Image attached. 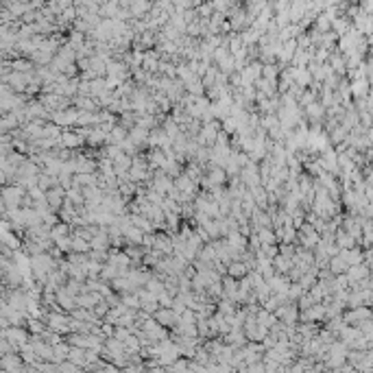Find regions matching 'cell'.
Segmentation results:
<instances>
[{
  "mask_svg": "<svg viewBox=\"0 0 373 373\" xmlns=\"http://www.w3.org/2000/svg\"><path fill=\"white\" fill-rule=\"evenodd\" d=\"M273 266L277 273H288L293 269V258H286V255H275L273 258Z\"/></svg>",
  "mask_w": 373,
  "mask_h": 373,
  "instance_id": "obj_26",
  "label": "cell"
},
{
  "mask_svg": "<svg viewBox=\"0 0 373 373\" xmlns=\"http://www.w3.org/2000/svg\"><path fill=\"white\" fill-rule=\"evenodd\" d=\"M144 234H147V231L140 229V227L133 225V223L127 227V229H124V238H127V242H131V245H142Z\"/></svg>",
  "mask_w": 373,
  "mask_h": 373,
  "instance_id": "obj_18",
  "label": "cell"
},
{
  "mask_svg": "<svg viewBox=\"0 0 373 373\" xmlns=\"http://www.w3.org/2000/svg\"><path fill=\"white\" fill-rule=\"evenodd\" d=\"M264 75H266V79H269L271 83H275V75H277V70H275V68H264Z\"/></svg>",
  "mask_w": 373,
  "mask_h": 373,
  "instance_id": "obj_34",
  "label": "cell"
},
{
  "mask_svg": "<svg viewBox=\"0 0 373 373\" xmlns=\"http://www.w3.org/2000/svg\"><path fill=\"white\" fill-rule=\"evenodd\" d=\"M2 336L4 338H9V341L13 343V347H16V353L20 351V347L22 345H26V338H28V334L24 332V329L20 325H13V327H2Z\"/></svg>",
  "mask_w": 373,
  "mask_h": 373,
  "instance_id": "obj_3",
  "label": "cell"
},
{
  "mask_svg": "<svg viewBox=\"0 0 373 373\" xmlns=\"http://www.w3.org/2000/svg\"><path fill=\"white\" fill-rule=\"evenodd\" d=\"M199 260H203V262H207V264H214V260H219L214 242H210V245L201 247V251H199Z\"/></svg>",
  "mask_w": 373,
  "mask_h": 373,
  "instance_id": "obj_21",
  "label": "cell"
},
{
  "mask_svg": "<svg viewBox=\"0 0 373 373\" xmlns=\"http://www.w3.org/2000/svg\"><path fill=\"white\" fill-rule=\"evenodd\" d=\"M299 238H301V242L306 247H314V242H317V234H314L312 227H303V231L299 234Z\"/></svg>",
  "mask_w": 373,
  "mask_h": 373,
  "instance_id": "obj_28",
  "label": "cell"
},
{
  "mask_svg": "<svg viewBox=\"0 0 373 373\" xmlns=\"http://www.w3.org/2000/svg\"><path fill=\"white\" fill-rule=\"evenodd\" d=\"M149 135H151V129L147 127H140V124H135L133 129H129V138L133 140L138 147H144V144H149Z\"/></svg>",
  "mask_w": 373,
  "mask_h": 373,
  "instance_id": "obj_15",
  "label": "cell"
},
{
  "mask_svg": "<svg viewBox=\"0 0 373 373\" xmlns=\"http://www.w3.org/2000/svg\"><path fill=\"white\" fill-rule=\"evenodd\" d=\"M109 306H111V303L107 301V299H103V301H99V303H96V306H94V314H96V317H105V314H107L109 312Z\"/></svg>",
  "mask_w": 373,
  "mask_h": 373,
  "instance_id": "obj_32",
  "label": "cell"
},
{
  "mask_svg": "<svg viewBox=\"0 0 373 373\" xmlns=\"http://www.w3.org/2000/svg\"><path fill=\"white\" fill-rule=\"evenodd\" d=\"M223 286H225V297L236 301V299H238V279L227 275V277H223Z\"/></svg>",
  "mask_w": 373,
  "mask_h": 373,
  "instance_id": "obj_20",
  "label": "cell"
},
{
  "mask_svg": "<svg viewBox=\"0 0 373 373\" xmlns=\"http://www.w3.org/2000/svg\"><path fill=\"white\" fill-rule=\"evenodd\" d=\"M221 123H216V120H210V123H203L201 131H199V138L197 142L199 144H205V147H214L216 144V138H219L221 133Z\"/></svg>",
  "mask_w": 373,
  "mask_h": 373,
  "instance_id": "obj_1",
  "label": "cell"
},
{
  "mask_svg": "<svg viewBox=\"0 0 373 373\" xmlns=\"http://www.w3.org/2000/svg\"><path fill=\"white\" fill-rule=\"evenodd\" d=\"M275 295H282V297H288V288H290V282L286 277H279V273H275L271 279H266Z\"/></svg>",
  "mask_w": 373,
  "mask_h": 373,
  "instance_id": "obj_11",
  "label": "cell"
},
{
  "mask_svg": "<svg viewBox=\"0 0 373 373\" xmlns=\"http://www.w3.org/2000/svg\"><path fill=\"white\" fill-rule=\"evenodd\" d=\"M75 105L79 109H88V111H99V107H100L94 96H81V94L75 99Z\"/></svg>",
  "mask_w": 373,
  "mask_h": 373,
  "instance_id": "obj_19",
  "label": "cell"
},
{
  "mask_svg": "<svg viewBox=\"0 0 373 373\" xmlns=\"http://www.w3.org/2000/svg\"><path fill=\"white\" fill-rule=\"evenodd\" d=\"M55 245L59 247L64 253H68V251H72V236H70V234H68V236H61V238L55 240Z\"/></svg>",
  "mask_w": 373,
  "mask_h": 373,
  "instance_id": "obj_30",
  "label": "cell"
},
{
  "mask_svg": "<svg viewBox=\"0 0 373 373\" xmlns=\"http://www.w3.org/2000/svg\"><path fill=\"white\" fill-rule=\"evenodd\" d=\"M207 177H210V181L214 183V186H223V183L227 181V171L223 166H216V164H212L210 171H207Z\"/></svg>",
  "mask_w": 373,
  "mask_h": 373,
  "instance_id": "obj_17",
  "label": "cell"
},
{
  "mask_svg": "<svg viewBox=\"0 0 373 373\" xmlns=\"http://www.w3.org/2000/svg\"><path fill=\"white\" fill-rule=\"evenodd\" d=\"M288 295H290V297H299V295H301V284L290 286V288H288Z\"/></svg>",
  "mask_w": 373,
  "mask_h": 373,
  "instance_id": "obj_36",
  "label": "cell"
},
{
  "mask_svg": "<svg viewBox=\"0 0 373 373\" xmlns=\"http://www.w3.org/2000/svg\"><path fill=\"white\" fill-rule=\"evenodd\" d=\"M18 124H20V118H18V116L13 114V111H9V114H4L0 129H2V133H9L11 129H18Z\"/></svg>",
  "mask_w": 373,
  "mask_h": 373,
  "instance_id": "obj_25",
  "label": "cell"
},
{
  "mask_svg": "<svg viewBox=\"0 0 373 373\" xmlns=\"http://www.w3.org/2000/svg\"><path fill=\"white\" fill-rule=\"evenodd\" d=\"M221 124H223V131L231 135V133H238V127H240V120H238V118H234V116H229V118L221 120Z\"/></svg>",
  "mask_w": 373,
  "mask_h": 373,
  "instance_id": "obj_27",
  "label": "cell"
},
{
  "mask_svg": "<svg viewBox=\"0 0 373 373\" xmlns=\"http://www.w3.org/2000/svg\"><path fill=\"white\" fill-rule=\"evenodd\" d=\"M214 72H207L205 75V79H203V85H205V88H212V85H214Z\"/></svg>",
  "mask_w": 373,
  "mask_h": 373,
  "instance_id": "obj_35",
  "label": "cell"
},
{
  "mask_svg": "<svg viewBox=\"0 0 373 373\" xmlns=\"http://www.w3.org/2000/svg\"><path fill=\"white\" fill-rule=\"evenodd\" d=\"M312 99H314L312 94H306V96H301V103L303 105H310V103H312Z\"/></svg>",
  "mask_w": 373,
  "mask_h": 373,
  "instance_id": "obj_38",
  "label": "cell"
},
{
  "mask_svg": "<svg viewBox=\"0 0 373 373\" xmlns=\"http://www.w3.org/2000/svg\"><path fill=\"white\" fill-rule=\"evenodd\" d=\"M26 188L16 183V186H4L2 190V199H4V207H22V197L26 195Z\"/></svg>",
  "mask_w": 373,
  "mask_h": 373,
  "instance_id": "obj_2",
  "label": "cell"
},
{
  "mask_svg": "<svg viewBox=\"0 0 373 373\" xmlns=\"http://www.w3.org/2000/svg\"><path fill=\"white\" fill-rule=\"evenodd\" d=\"M310 282H312V275H306V277H301V284H303V286L310 284Z\"/></svg>",
  "mask_w": 373,
  "mask_h": 373,
  "instance_id": "obj_40",
  "label": "cell"
},
{
  "mask_svg": "<svg viewBox=\"0 0 373 373\" xmlns=\"http://www.w3.org/2000/svg\"><path fill=\"white\" fill-rule=\"evenodd\" d=\"M72 251H76V253H90L92 251V245L90 240H85L83 236H72Z\"/></svg>",
  "mask_w": 373,
  "mask_h": 373,
  "instance_id": "obj_24",
  "label": "cell"
},
{
  "mask_svg": "<svg viewBox=\"0 0 373 373\" xmlns=\"http://www.w3.org/2000/svg\"><path fill=\"white\" fill-rule=\"evenodd\" d=\"M227 242H229L236 251H240V253H242V251H245V247H247V236L242 234V231H234V234L227 236Z\"/></svg>",
  "mask_w": 373,
  "mask_h": 373,
  "instance_id": "obj_23",
  "label": "cell"
},
{
  "mask_svg": "<svg viewBox=\"0 0 373 373\" xmlns=\"http://www.w3.org/2000/svg\"><path fill=\"white\" fill-rule=\"evenodd\" d=\"M85 142H88V140H85L79 131H64V133H61V147H66V149L83 147Z\"/></svg>",
  "mask_w": 373,
  "mask_h": 373,
  "instance_id": "obj_10",
  "label": "cell"
},
{
  "mask_svg": "<svg viewBox=\"0 0 373 373\" xmlns=\"http://www.w3.org/2000/svg\"><path fill=\"white\" fill-rule=\"evenodd\" d=\"M147 159H149V166H151V171H155V168H164V166H166L168 155H166V151H164V149L151 147V151H149Z\"/></svg>",
  "mask_w": 373,
  "mask_h": 373,
  "instance_id": "obj_7",
  "label": "cell"
},
{
  "mask_svg": "<svg viewBox=\"0 0 373 373\" xmlns=\"http://www.w3.org/2000/svg\"><path fill=\"white\" fill-rule=\"evenodd\" d=\"M76 118H79V111H72V109H57L55 114H52V123H57L59 127L76 124Z\"/></svg>",
  "mask_w": 373,
  "mask_h": 373,
  "instance_id": "obj_6",
  "label": "cell"
},
{
  "mask_svg": "<svg viewBox=\"0 0 373 373\" xmlns=\"http://www.w3.org/2000/svg\"><path fill=\"white\" fill-rule=\"evenodd\" d=\"M57 303L66 310V312H72L79 303H76V295H72L68 288H59L57 290Z\"/></svg>",
  "mask_w": 373,
  "mask_h": 373,
  "instance_id": "obj_9",
  "label": "cell"
},
{
  "mask_svg": "<svg viewBox=\"0 0 373 373\" xmlns=\"http://www.w3.org/2000/svg\"><path fill=\"white\" fill-rule=\"evenodd\" d=\"M147 68H149V70H155V68H157V61H155V57H149V59H147Z\"/></svg>",
  "mask_w": 373,
  "mask_h": 373,
  "instance_id": "obj_37",
  "label": "cell"
},
{
  "mask_svg": "<svg viewBox=\"0 0 373 373\" xmlns=\"http://www.w3.org/2000/svg\"><path fill=\"white\" fill-rule=\"evenodd\" d=\"M75 168H76V173H94L96 171V166L99 164L94 162V159L90 157V155H75Z\"/></svg>",
  "mask_w": 373,
  "mask_h": 373,
  "instance_id": "obj_12",
  "label": "cell"
},
{
  "mask_svg": "<svg viewBox=\"0 0 373 373\" xmlns=\"http://www.w3.org/2000/svg\"><path fill=\"white\" fill-rule=\"evenodd\" d=\"M155 319H157L164 327H177V323L181 321V314L175 312V308H159L157 312H155Z\"/></svg>",
  "mask_w": 373,
  "mask_h": 373,
  "instance_id": "obj_5",
  "label": "cell"
},
{
  "mask_svg": "<svg viewBox=\"0 0 373 373\" xmlns=\"http://www.w3.org/2000/svg\"><path fill=\"white\" fill-rule=\"evenodd\" d=\"M159 303H162V308H173L175 299H173V295L166 290V293H162V295H159Z\"/></svg>",
  "mask_w": 373,
  "mask_h": 373,
  "instance_id": "obj_33",
  "label": "cell"
},
{
  "mask_svg": "<svg viewBox=\"0 0 373 373\" xmlns=\"http://www.w3.org/2000/svg\"><path fill=\"white\" fill-rule=\"evenodd\" d=\"M22 360L24 358L13 356V353H2L0 367H2V371H7V373H24V371H28V367H22Z\"/></svg>",
  "mask_w": 373,
  "mask_h": 373,
  "instance_id": "obj_4",
  "label": "cell"
},
{
  "mask_svg": "<svg viewBox=\"0 0 373 373\" xmlns=\"http://www.w3.org/2000/svg\"><path fill=\"white\" fill-rule=\"evenodd\" d=\"M46 199H48V203H50V207L55 212L61 210V207H64V201H66V188H61V186L50 188V190L46 192Z\"/></svg>",
  "mask_w": 373,
  "mask_h": 373,
  "instance_id": "obj_8",
  "label": "cell"
},
{
  "mask_svg": "<svg viewBox=\"0 0 373 373\" xmlns=\"http://www.w3.org/2000/svg\"><path fill=\"white\" fill-rule=\"evenodd\" d=\"M249 271H251V266L247 262H242V260H234L231 264H227V275H231V277H236V279L247 277Z\"/></svg>",
  "mask_w": 373,
  "mask_h": 373,
  "instance_id": "obj_14",
  "label": "cell"
},
{
  "mask_svg": "<svg viewBox=\"0 0 373 373\" xmlns=\"http://www.w3.org/2000/svg\"><path fill=\"white\" fill-rule=\"evenodd\" d=\"M186 88H188V92H190V94H195V96H203V88H205V85H203V81H190V83H186Z\"/></svg>",
  "mask_w": 373,
  "mask_h": 373,
  "instance_id": "obj_31",
  "label": "cell"
},
{
  "mask_svg": "<svg viewBox=\"0 0 373 373\" xmlns=\"http://www.w3.org/2000/svg\"><path fill=\"white\" fill-rule=\"evenodd\" d=\"M221 64H223V70H231V61L229 59H223Z\"/></svg>",
  "mask_w": 373,
  "mask_h": 373,
  "instance_id": "obj_39",
  "label": "cell"
},
{
  "mask_svg": "<svg viewBox=\"0 0 373 373\" xmlns=\"http://www.w3.org/2000/svg\"><path fill=\"white\" fill-rule=\"evenodd\" d=\"M258 236H260V240H262V245H277L279 242L277 231H275L273 227H262V229H258Z\"/></svg>",
  "mask_w": 373,
  "mask_h": 373,
  "instance_id": "obj_22",
  "label": "cell"
},
{
  "mask_svg": "<svg viewBox=\"0 0 373 373\" xmlns=\"http://www.w3.org/2000/svg\"><path fill=\"white\" fill-rule=\"evenodd\" d=\"M68 353H70V345H66V343H57L55 345V362L68 360Z\"/></svg>",
  "mask_w": 373,
  "mask_h": 373,
  "instance_id": "obj_29",
  "label": "cell"
},
{
  "mask_svg": "<svg viewBox=\"0 0 373 373\" xmlns=\"http://www.w3.org/2000/svg\"><path fill=\"white\" fill-rule=\"evenodd\" d=\"M175 188L181 195H192L195 197V188H197V181L192 179L190 175H179L175 179Z\"/></svg>",
  "mask_w": 373,
  "mask_h": 373,
  "instance_id": "obj_13",
  "label": "cell"
},
{
  "mask_svg": "<svg viewBox=\"0 0 373 373\" xmlns=\"http://www.w3.org/2000/svg\"><path fill=\"white\" fill-rule=\"evenodd\" d=\"M127 138H129V129L124 124H114V129L109 131L107 144H123Z\"/></svg>",
  "mask_w": 373,
  "mask_h": 373,
  "instance_id": "obj_16",
  "label": "cell"
}]
</instances>
